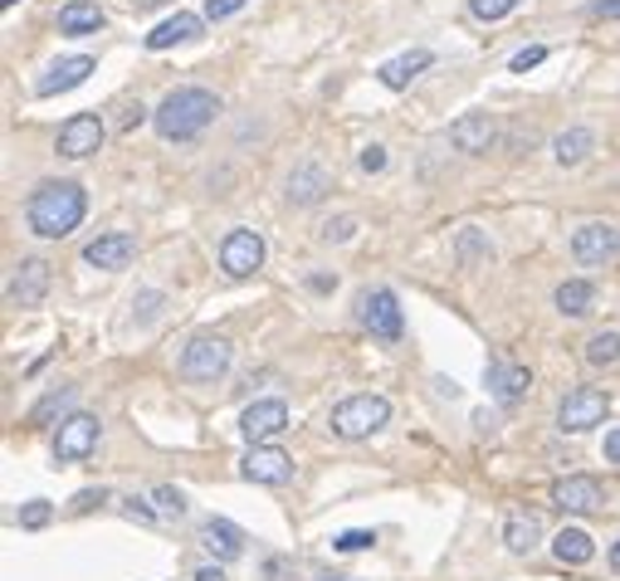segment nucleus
I'll list each match as a JSON object with an SVG mask.
<instances>
[{
	"label": "nucleus",
	"instance_id": "f257e3e1",
	"mask_svg": "<svg viewBox=\"0 0 620 581\" xmlns=\"http://www.w3.org/2000/svg\"><path fill=\"white\" fill-rule=\"evenodd\" d=\"M83 216H89V196H83L79 182H45L35 196H30V206H25L30 230L45 235V240L73 235V230L83 225Z\"/></svg>",
	"mask_w": 620,
	"mask_h": 581
},
{
	"label": "nucleus",
	"instance_id": "f03ea898",
	"mask_svg": "<svg viewBox=\"0 0 620 581\" xmlns=\"http://www.w3.org/2000/svg\"><path fill=\"white\" fill-rule=\"evenodd\" d=\"M215 113H220V98L210 89H172L162 98V108L152 113V123L166 142H191V137H201L210 128Z\"/></svg>",
	"mask_w": 620,
	"mask_h": 581
},
{
	"label": "nucleus",
	"instance_id": "7ed1b4c3",
	"mask_svg": "<svg viewBox=\"0 0 620 581\" xmlns=\"http://www.w3.org/2000/svg\"><path fill=\"white\" fill-rule=\"evenodd\" d=\"M391 420V400L386 396H372V391H362V396H347L338 410H332V435L342 440H366L376 435V430Z\"/></svg>",
	"mask_w": 620,
	"mask_h": 581
},
{
	"label": "nucleus",
	"instance_id": "20e7f679",
	"mask_svg": "<svg viewBox=\"0 0 620 581\" xmlns=\"http://www.w3.org/2000/svg\"><path fill=\"white\" fill-rule=\"evenodd\" d=\"M230 372V342L215 333H201L186 342L182 352V376L186 382H220Z\"/></svg>",
	"mask_w": 620,
	"mask_h": 581
},
{
	"label": "nucleus",
	"instance_id": "39448f33",
	"mask_svg": "<svg viewBox=\"0 0 620 581\" xmlns=\"http://www.w3.org/2000/svg\"><path fill=\"white\" fill-rule=\"evenodd\" d=\"M98 435H103V420L89 416V410H73V416L59 420V435H55V460L65 464H79L98 450Z\"/></svg>",
	"mask_w": 620,
	"mask_h": 581
},
{
	"label": "nucleus",
	"instance_id": "423d86ee",
	"mask_svg": "<svg viewBox=\"0 0 620 581\" xmlns=\"http://www.w3.org/2000/svg\"><path fill=\"white\" fill-rule=\"evenodd\" d=\"M606 410H611V396H606V391H596V386H576V391H566L562 406H557V426L572 430V435H582V430L601 426Z\"/></svg>",
	"mask_w": 620,
	"mask_h": 581
},
{
	"label": "nucleus",
	"instance_id": "0eeeda50",
	"mask_svg": "<svg viewBox=\"0 0 620 581\" xmlns=\"http://www.w3.org/2000/svg\"><path fill=\"white\" fill-rule=\"evenodd\" d=\"M572 255H576V264H586V269H606V264L620 255V230L592 220V225H582L572 235Z\"/></svg>",
	"mask_w": 620,
	"mask_h": 581
},
{
	"label": "nucleus",
	"instance_id": "6e6552de",
	"mask_svg": "<svg viewBox=\"0 0 620 581\" xmlns=\"http://www.w3.org/2000/svg\"><path fill=\"white\" fill-rule=\"evenodd\" d=\"M259 264H265V240H259L255 230H230L225 245H220V269H225L230 279H249Z\"/></svg>",
	"mask_w": 620,
	"mask_h": 581
},
{
	"label": "nucleus",
	"instance_id": "1a4fd4ad",
	"mask_svg": "<svg viewBox=\"0 0 620 581\" xmlns=\"http://www.w3.org/2000/svg\"><path fill=\"white\" fill-rule=\"evenodd\" d=\"M362 323L372 327V337H382V342H396V337L406 333V318H401V303H396L391 289H376L362 299Z\"/></svg>",
	"mask_w": 620,
	"mask_h": 581
},
{
	"label": "nucleus",
	"instance_id": "9d476101",
	"mask_svg": "<svg viewBox=\"0 0 620 581\" xmlns=\"http://www.w3.org/2000/svg\"><path fill=\"white\" fill-rule=\"evenodd\" d=\"M98 147H103V118H93V113H73L59 128V156H69V162H83Z\"/></svg>",
	"mask_w": 620,
	"mask_h": 581
},
{
	"label": "nucleus",
	"instance_id": "9b49d317",
	"mask_svg": "<svg viewBox=\"0 0 620 581\" xmlns=\"http://www.w3.org/2000/svg\"><path fill=\"white\" fill-rule=\"evenodd\" d=\"M239 430H245L249 445H265V440L289 430V406H283V400H255V406L239 416Z\"/></svg>",
	"mask_w": 620,
	"mask_h": 581
},
{
	"label": "nucleus",
	"instance_id": "f8f14e48",
	"mask_svg": "<svg viewBox=\"0 0 620 581\" xmlns=\"http://www.w3.org/2000/svg\"><path fill=\"white\" fill-rule=\"evenodd\" d=\"M45 293H49V264L45 259L15 264V274H10V303L15 309H39Z\"/></svg>",
	"mask_w": 620,
	"mask_h": 581
},
{
	"label": "nucleus",
	"instance_id": "ddd939ff",
	"mask_svg": "<svg viewBox=\"0 0 620 581\" xmlns=\"http://www.w3.org/2000/svg\"><path fill=\"white\" fill-rule=\"evenodd\" d=\"M552 503H562V509L572 513H596L606 509V493L596 479H586V474H566V479L552 484Z\"/></svg>",
	"mask_w": 620,
	"mask_h": 581
},
{
	"label": "nucleus",
	"instance_id": "4468645a",
	"mask_svg": "<svg viewBox=\"0 0 620 581\" xmlns=\"http://www.w3.org/2000/svg\"><path fill=\"white\" fill-rule=\"evenodd\" d=\"M245 479H255V484H289L293 479V460L283 450H274V445H249Z\"/></svg>",
	"mask_w": 620,
	"mask_h": 581
},
{
	"label": "nucleus",
	"instance_id": "2eb2a0df",
	"mask_svg": "<svg viewBox=\"0 0 620 581\" xmlns=\"http://www.w3.org/2000/svg\"><path fill=\"white\" fill-rule=\"evenodd\" d=\"M449 142H455V152L483 156L493 147V118L489 113H465V118L449 123Z\"/></svg>",
	"mask_w": 620,
	"mask_h": 581
},
{
	"label": "nucleus",
	"instance_id": "dca6fc26",
	"mask_svg": "<svg viewBox=\"0 0 620 581\" xmlns=\"http://www.w3.org/2000/svg\"><path fill=\"white\" fill-rule=\"evenodd\" d=\"M132 255H138V240L122 235V230H113V235H98L89 249H83V259H89L93 269H128Z\"/></svg>",
	"mask_w": 620,
	"mask_h": 581
},
{
	"label": "nucleus",
	"instance_id": "f3484780",
	"mask_svg": "<svg viewBox=\"0 0 620 581\" xmlns=\"http://www.w3.org/2000/svg\"><path fill=\"white\" fill-rule=\"evenodd\" d=\"M201 543H206V553L215 557V562H235V557L245 553V533H239L230 518H206V523H201Z\"/></svg>",
	"mask_w": 620,
	"mask_h": 581
},
{
	"label": "nucleus",
	"instance_id": "a211bd4d",
	"mask_svg": "<svg viewBox=\"0 0 620 581\" xmlns=\"http://www.w3.org/2000/svg\"><path fill=\"white\" fill-rule=\"evenodd\" d=\"M93 73V59L89 55H73V59H59L55 69L39 79V98H55V93H69V89H79L83 79Z\"/></svg>",
	"mask_w": 620,
	"mask_h": 581
},
{
	"label": "nucleus",
	"instance_id": "6ab92c4d",
	"mask_svg": "<svg viewBox=\"0 0 620 581\" xmlns=\"http://www.w3.org/2000/svg\"><path fill=\"white\" fill-rule=\"evenodd\" d=\"M328 186H332V176L323 172L318 162H303L299 172L289 176V200L293 206H318V200L328 196Z\"/></svg>",
	"mask_w": 620,
	"mask_h": 581
},
{
	"label": "nucleus",
	"instance_id": "aec40b11",
	"mask_svg": "<svg viewBox=\"0 0 620 581\" xmlns=\"http://www.w3.org/2000/svg\"><path fill=\"white\" fill-rule=\"evenodd\" d=\"M489 386H493V396H499L503 406H513V400L528 396L533 372H528V367H518V362H493L489 367Z\"/></svg>",
	"mask_w": 620,
	"mask_h": 581
},
{
	"label": "nucleus",
	"instance_id": "412c9836",
	"mask_svg": "<svg viewBox=\"0 0 620 581\" xmlns=\"http://www.w3.org/2000/svg\"><path fill=\"white\" fill-rule=\"evenodd\" d=\"M201 15H172V20H162V25L152 30V35H147V49H172V45H182V39H196L201 35Z\"/></svg>",
	"mask_w": 620,
	"mask_h": 581
},
{
	"label": "nucleus",
	"instance_id": "4be33fe9",
	"mask_svg": "<svg viewBox=\"0 0 620 581\" xmlns=\"http://www.w3.org/2000/svg\"><path fill=\"white\" fill-rule=\"evenodd\" d=\"M552 553H557V562L562 567H586L596 557V547H592V537H586L582 527H562V533L552 537Z\"/></svg>",
	"mask_w": 620,
	"mask_h": 581
},
{
	"label": "nucleus",
	"instance_id": "5701e85b",
	"mask_svg": "<svg viewBox=\"0 0 620 581\" xmlns=\"http://www.w3.org/2000/svg\"><path fill=\"white\" fill-rule=\"evenodd\" d=\"M420 69H430V49H411V55L391 59V65L376 69V79H382L386 89H411V79H416Z\"/></svg>",
	"mask_w": 620,
	"mask_h": 581
},
{
	"label": "nucleus",
	"instance_id": "b1692460",
	"mask_svg": "<svg viewBox=\"0 0 620 581\" xmlns=\"http://www.w3.org/2000/svg\"><path fill=\"white\" fill-rule=\"evenodd\" d=\"M538 537H542L538 513H513L508 523H503V543H508V553H533Z\"/></svg>",
	"mask_w": 620,
	"mask_h": 581
},
{
	"label": "nucleus",
	"instance_id": "393cba45",
	"mask_svg": "<svg viewBox=\"0 0 620 581\" xmlns=\"http://www.w3.org/2000/svg\"><path fill=\"white\" fill-rule=\"evenodd\" d=\"M59 30H65V35H93V30H103V10L89 5V0H69V5L59 10Z\"/></svg>",
	"mask_w": 620,
	"mask_h": 581
},
{
	"label": "nucleus",
	"instance_id": "a878e982",
	"mask_svg": "<svg viewBox=\"0 0 620 581\" xmlns=\"http://www.w3.org/2000/svg\"><path fill=\"white\" fill-rule=\"evenodd\" d=\"M592 147H596V132L592 128H566L552 142V152H557V162H562V166H576V162H586V152H592Z\"/></svg>",
	"mask_w": 620,
	"mask_h": 581
},
{
	"label": "nucleus",
	"instance_id": "bb28decb",
	"mask_svg": "<svg viewBox=\"0 0 620 581\" xmlns=\"http://www.w3.org/2000/svg\"><path fill=\"white\" fill-rule=\"evenodd\" d=\"M592 283L586 279H566L562 289H557V309L566 313V318H586V313H592Z\"/></svg>",
	"mask_w": 620,
	"mask_h": 581
},
{
	"label": "nucleus",
	"instance_id": "cd10ccee",
	"mask_svg": "<svg viewBox=\"0 0 620 581\" xmlns=\"http://www.w3.org/2000/svg\"><path fill=\"white\" fill-rule=\"evenodd\" d=\"M586 362H592V367L620 362V333H596L592 342H586Z\"/></svg>",
	"mask_w": 620,
	"mask_h": 581
},
{
	"label": "nucleus",
	"instance_id": "c85d7f7f",
	"mask_svg": "<svg viewBox=\"0 0 620 581\" xmlns=\"http://www.w3.org/2000/svg\"><path fill=\"white\" fill-rule=\"evenodd\" d=\"M73 406V386H59V391H49L45 400H39L35 410H30V426H45L49 416H59V410H69Z\"/></svg>",
	"mask_w": 620,
	"mask_h": 581
},
{
	"label": "nucleus",
	"instance_id": "c756f323",
	"mask_svg": "<svg viewBox=\"0 0 620 581\" xmlns=\"http://www.w3.org/2000/svg\"><path fill=\"white\" fill-rule=\"evenodd\" d=\"M459 259H465V269H475L479 259H493V249L479 240V230H459Z\"/></svg>",
	"mask_w": 620,
	"mask_h": 581
},
{
	"label": "nucleus",
	"instance_id": "7c9ffc66",
	"mask_svg": "<svg viewBox=\"0 0 620 581\" xmlns=\"http://www.w3.org/2000/svg\"><path fill=\"white\" fill-rule=\"evenodd\" d=\"M372 543H376V533H366V527H347V533L332 537L338 553H362V547H372Z\"/></svg>",
	"mask_w": 620,
	"mask_h": 581
},
{
	"label": "nucleus",
	"instance_id": "2f4dec72",
	"mask_svg": "<svg viewBox=\"0 0 620 581\" xmlns=\"http://www.w3.org/2000/svg\"><path fill=\"white\" fill-rule=\"evenodd\" d=\"M49 518H55V509H49L45 499H35V503H25V509H20V527H45Z\"/></svg>",
	"mask_w": 620,
	"mask_h": 581
},
{
	"label": "nucleus",
	"instance_id": "473e14b6",
	"mask_svg": "<svg viewBox=\"0 0 620 581\" xmlns=\"http://www.w3.org/2000/svg\"><path fill=\"white\" fill-rule=\"evenodd\" d=\"M513 5H518V0H469V10H475L479 20H503Z\"/></svg>",
	"mask_w": 620,
	"mask_h": 581
},
{
	"label": "nucleus",
	"instance_id": "72a5a7b5",
	"mask_svg": "<svg viewBox=\"0 0 620 581\" xmlns=\"http://www.w3.org/2000/svg\"><path fill=\"white\" fill-rule=\"evenodd\" d=\"M542 59H548V49H542V45H528V49H518V55H513V73H528V69H538L542 65Z\"/></svg>",
	"mask_w": 620,
	"mask_h": 581
},
{
	"label": "nucleus",
	"instance_id": "f704fd0d",
	"mask_svg": "<svg viewBox=\"0 0 620 581\" xmlns=\"http://www.w3.org/2000/svg\"><path fill=\"white\" fill-rule=\"evenodd\" d=\"M318 235L328 240V245H332V240H352V235H356V220H352V216H342V220H328V225H323Z\"/></svg>",
	"mask_w": 620,
	"mask_h": 581
},
{
	"label": "nucleus",
	"instance_id": "c9c22d12",
	"mask_svg": "<svg viewBox=\"0 0 620 581\" xmlns=\"http://www.w3.org/2000/svg\"><path fill=\"white\" fill-rule=\"evenodd\" d=\"M356 162H362V172H386V147H362V156H356Z\"/></svg>",
	"mask_w": 620,
	"mask_h": 581
},
{
	"label": "nucleus",
	"instance_id": "e433bc0d",
	"mask_svg": "<svg viewBox=\"0 0 620 581\" xmlns=\"http://www.w3.org/2000/svg\"><path fill=\"white\" fill-rule=\"evenodd\" d=\"M156 509H162V513H186L182 489H156Z\"/></svg>",
	"mask_w": 620,
	"mask_h": 581
},
{
	"label": "nucleus",
	"instance_id": "4c0bfd02",
	"mask_svg": "<svg viewBox=\"0 0 620 581\" xmlns=\"http://www.w3.org/2000/svg\"><path fill=\"white\" fill-rule=\"evenodd\" d=\"M122 513L138 518V523H156V509L152 503H142V499H122Z\"/></svg>",
	"mask_w": 620,
	"mask_h": 581
},
{
	"label": "nucleus",
	"instance_id": "58836bf2",
	"mask_svg": "<svg viewBox=\"0 0 620 581\" xmlns=\"http://www.w3.org/2000/svg\"><path fill=\"white\" fill-rule=\"evenodd\" d=\"M235 10H245V0H206L210 20H225V15H235Z\"/></svg>",
	"mask_w": 620,
	"mask_h": 581
},
{
	"label": "nucleus",
	"instance_id": "ea45409f",
	"mask_svg": "<svg viewBox=\"0 0 620 581\" xmlns=\"http://www.w3.org/2000/svg\"><path fill=\"white\" fill-rule=\"evenodd\" d=\"M586 20H620V0H596V5H586Z\"/></svg>",
	"mask_w": 620,
	"mask_h": 581
},
{
	"label": "nucleus",
	"instance_id": "a19ab883",
	"mask_svg": "<svg viewBox=\"0 0 620 581\" xmlns=\"http://www.w3.org/2000/svg\"><path fill=\"white\" fill-rule=\"evenodd\" d=\"M98 503H108V493H103V489H83L79 499H73V513H89V509H98Z\"/></svg>",
	"mask_w": 620,
	"mask_h": 581
},
{
	"label": "nucleus",
	"instance_id": "79ce46f5",
	"mask_svg": "<svg viewBox=\"0 0 620 581\" xmlns=\"http://www.w3.org/2000/svg\"><path fill=\"white\" fill-rule=\"evenodd\" d=\"M606 460H611V464H620V426L611 430V435H606Z\"/></svg>",
	"mask_w": 620,
	"mask_h": 581
},
{
	"label": "nucleus",
	"instance_id": "37998d69",
	"mask_svg": "<svg viewBox=\"0 0 620 581\" xmlns=\"http://www.w3.org/2000/svg\"><path fill=\"white\" fill-rule=\"evenodd\" d=\"M156 309H162V293H142V318H156Z\"/></svg>",
	"mask_w": 620,
	"mask_h": 581
},
{
	"label": "nucleus",
	"instance_id": "c03bdc74",
	"mask_svg": "<svg viewBox=\"0 0 620 581\" xmlns=\"http://www.w3.org/2000/svg\"><path fill=\"white\" fill-rule=\"evenodd\" d=\"M196 581H225V572H220V567H201V572H196Z\"/></svg>",
	"mask_w": 620,
	"mask_h": 581
},
{
	"label": "nucleus",
	"instance_id": "a18cd8bd",
	"mask_svg": "<svg viewBox=\"0 0 620 581\" xmlns=\"http://www.w3.org/2000/svg\"><path fill=\"white\" fill-rule=\"evenodd\" d=\"M611 567H616V572H620V543L611 547Z\"/></svg>",
	"mask_w": 620,
	"mask_h": 581
},
{
	"label": "nucleus",
	"instance_id": "49530a36",
	"mask_svg": "<svg viewBox=\"0 0 620 581\" xmlns=\"http://www.w3.org/2000/svg\"><path fill=\"white\" fill-rule=\"evenodd\" d=\"M323 581H347V577H323Z\"/></svg>",
	"mask_w": 620,
	"mask_h": 581
},
{
	"label": "nucleus",
	"instance_id": "de8ad7c7",
	"mask_svg": "<svg viewBox=\"0 0 620 581\" xmlns=\"http://www.w3.org/2000/svg\"><path fill=\"white\" fill-rule=\"evenodd\" d=\"M0 5H5V10H10V5H15V0H0Z\"/></svg>",
	"mask_w": 620,
	"mask_h": 581
}]
</instances>
